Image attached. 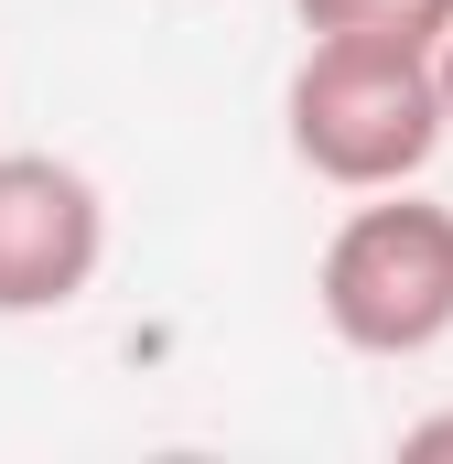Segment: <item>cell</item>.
I'll use <instances>...</instances> for the list:
<instances>
[{"label":"cell","mask_w":453,"mask_h":464,"mask_svg":"<svg viewBox=\"0 0 453 464\" xmlns=\"http://www.w3.org/2000/svg\"><path fill=\"white\" fill-rule=\"evenodd\" d=\"M432 87H443V140H453V22L432 33Z\"/></svg>","instance_id":"obj_6"},{"label":"cell","mask_w":453,"mask_h":464,"mask_svg":"<svg viewBox=\"0 0 453 464\" xmlns=\"http://www.w3.org/2000/svg\"><path fill=\"white\" fill-rule=\"evenodd\" d=\"M303 33H389V44H432L453 22V0H292Z\"/></svg>","instance_id":"obj_4"},{"label":"cell","mask_w":453,"mask_h":464,"mask_svg":"<svg viewBox=\"0 0 453 464\" xmlns=\"http://www.w3.org/2000/svg\"><path fill=\"white\" fill-rule=\"evenodd\" d=\"M292 151L303 173H324L345 195L410 184L443 151V87H432V44H389V33H313V54L292 65Z\"/></svg>","instance_id":"obj_1"},{"label":"cell","mask_w":453,"mask_h":464,"mask_svg":"<svg viewBox=\"0 0 453 464\" xmlns=\"http://www.w3.org/2000/svg\"><path fill=\"white\" fill-rule=\"evenodd\" d=\"M109 259V206L54 151H0V314H65L87 303Z\"/></svg>","instance_id":"obj_3"},{"label":"cell","mask_w":453,"mask_h":464,"mask_svg":"<svg viewBox=\"0 0 453 464\" xmlns=\"http://www.w3.org/2000/svg\"><path fill=\"white\" fill-rule=\"evenodd\" d=\"M313 303L335 324V346L356 356H432L453 335V206L378 184L313 270Z\"/></svg>","instance_id":"obj_2"},{"label":"cell","mask_w":453,"mask_h":464,"mask_svg":"<svg viewBox=\"0 0 453 464\" xmlns=\"http://www.w3.org/2000/svg\"><path fill=\"white\" fill-rule=\"evenodd\" d=\"M400 454H410V464H443V454H453V411H432V421H410V432H400Z\"/></svg>","instance_id":"obj_5"}]
</instances>
